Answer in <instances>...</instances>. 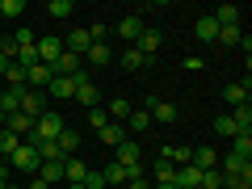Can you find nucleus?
<instances>
[{
    "mask_svg": "<svg viewBox=\"0 0 252 189\" xmlns=\"http://www.w3.org/2000/svg\"><path fill=\"white\" fill-rule=\"evenodd\" d=\"M46 13H51V17H67V13H72V0H51Z\"/></svg>",
    "mask_w": 252,
    "mask_h": 189,
    "instance_id": "obj_43",
    "label": "nucleus"
},
{
    "mask_svg": "<svg viewBox=\"0 0 252 189\" xmlns=\"http://www.w3.org/2000/svg\"><path fill=\"white\" fill-rule=\"evenodd\" d=\"M152 177H156V185H172V177H177V168H172V164H160V160H156Z\"/></svg>",
    "mask_w": 252,
    "mask_h": 189,
    "instance_id": "obj_35",
    "label": "nucleus"
},
{
    "mask_svg": "<svg viewBox=\"0 0 252 189\" xmlns=\"http://www.w3.org/2000/svg\"><path fill=\"white\" fill-rule=\"evenodd\" d=\"M193 34H198V42H219V21L210 17H198V26H193Z\"/></svg>",
    "mask_w": 252,
    "mask_h": 189,
    "instance_id": "obj_20",
    "label": "nucleus"
},
{
    "mask_svg": "<svg viewBox=\"0 0 252 189\" xmlns=\"http://www.w3.org/2000/svg\"><path fill=\"white\" fill-rule=\"evenodd\" d=\"M118 152V164H122V168H130V164H139V152H143V147L135 143V139H126L122 147H114Z\"/></svg>",
    "mask_w": 252,
    "mask_h": 189,
    "instance_id": "obj_22",
    "label": "nucleus"
},
{
    "mask_svg": "<svg viewBox=\"0 0 252 189\" xmlns=\"http://www.w3.org/2000/svg\"><path fill=\"white\" fill-rule=\"evenodd\" d=\"M55 147H59L63 160H67V156H76V147H80V135H76V130H63V135L55 139Z\"/></svg>",
    "mask_w": 252,
    "mask_h": 189,
    "instance_id": "obj_26",
    "label": "nucleus"
},
{
    "mask_svg": "<svg viewBox=\"0 0 252 189\" xmlns=\"http://www.w3.org/2000/svg\"><path fill=\"white\" fill-rule=\"evenodd\" d=\"M21 143H26V139H17V135H13V130H4V126H0V156H4V160H9V156L17 152Z\"/></svg>",
    "mask_w": 252,
    "mask_h": 189,
    "instance_id": "obj_29",
    "label": "nucleus"
},
{
    "mask_svg": "<svg viewBox=\"0 0 252 189\" xmlns=\"http://www.w3.org/2000/svg\"><path fill=\"white\" fill-rule=\"evenodd\" d=\"M67 189H84V181H80V185H67Z\"/></svg>",
    "mask_w": 252,
    "mask_h": 189,
    "instance_id": "obj_52",
    "label": "nucleus"
},
{
    "mask_svg": "<svg viewBox=\"0 0 252 189\" xmlns=\"http://www.w3.org/2000/svg\"><path fill=\"white\" fill-rule=\"evenodd\" d=\"M80 80H89V72H76V76H55L51 80V89H46V97H55V101H72L76 97V84Z\"/></svg>",
    "mask_w": 252,
    "mask_h": 189,
    "instance_id": "obj_2",
    "label": "nucleus"
},
{
    "mask_svg": "<svg viewBox=\"0 0 252 189\" xmlns=\"http://www.w3.org/2000/svg\"><path fill=\"white\" fill-rule=\"evenodd\" d=\"M160 46H164V34H160V30H143V34L135 38V51H143L147 59H152V55L160 51Z\"/></svg>",
    "mask_w": 252,
    "mask_h": 189,
    "instance_id": "obj_10",
    "label": "nucleus"
},
{
    "mask_svg": "<svg viewBox=\"0 0 252 189\" xmlns=\"http://www.w3.org/2000/svg\"><path fill=\"white\" fill-rule=\"evenodd\" d=\"M84 189H105V177H101V168H89V172H84Z\"/></svg>",
    "mask_w": 252,
    "mask_h": 189,
    "instance_id": "obj_42",
    "label": "nucleus"
},
{
    "mask_svg": "<svg viewBox=\"0 0 252 189\" xmlns=\"http://www.w3.org/2000/svg\"><path fill=\"white\" fill-rule=\"evenodd\" d=\"M51 72H55V76H76V72H84V67H80V55H72V51H63L59 59L51 63Z\"/></svg>",
    "mask_w": 252,
    "mask_h": 189,
    "instance_id": "obj_13",
    "label": "nucleus"
},
{
    "mask_svg": "<svg viewBox=\"0 0 252 189\" xmlns=\"http://www.w3.org/2000/svg\"><path fill=\"white\" fill-rule=\"evenodd\" d=\"M34 46H38V63H46V67H51V63L63 55V38H55V34H42Z\"/></svg>",
    "mask_w": 252,
    "mask_h": 189,
    "instance_id": "obj_4",
    "label": "nucleus"
},
{
    "mask_svg": "<svg viewBox=\"0 0 252 189\" xmlns=\"http://www.w3.org/2000/svg\"><path fill=\"white\" fill-rule=\"evenodd\" d=\"M55 189H63V185H55Z\"/></svg>",
    "mask_w": 252,
    "mask_h": 189,
    "instance_id": "obj_54",
    "label": "nucleus"
},
{
    "mask_svg": "<svg viewBox=\"0 0 252 189\" xmlns=\"http://www.w3.org/2000/svg\"><path fill=\"white\" fill-rule=\"evenodd\" d=\"M0 172H9V160H4V156H0Z\"/></svg>",
    "mask_w": 252,
    "mask_h": 189,
    "instance_id": "obj_50",
    "label": "nucleus"
},
{
    "mask_svg": "<svg viewBox=\"0 0 252 189\" xmlns=\"http://www.w3.org/2000/svg\"><path fill=\"white\" fill-rule=\"evenodd\" d=\"M231 122H235V130H240V135H252V105L231 109Z\"/></svg>",
    "mask_w": 252,
    "mask_h": 189,
    "instance_id": "obj_25",
    "label": "nucleus"
},
{
    "mask_svg": "<svg viewBox=\"0 0 252 189\" xmlns=\"http://www.w3.org/2000/svg\"><path fill=\"white\" fill-rule=\"evenodd\" d=\"M189 164L198 172H206V168H219V156H215V147H193L189 152Z\"/></svg>",
    "mask_w": 252,
    "mask_h": 189,
    "instance_id": "obj_17",
    "label": "nucleus"
},
{
    "mask_svg": "<svg viewBox=\"0 0 252 189\" xmlns=\"http://www.w3.org/2000/svg\"><path fill=\"white\" fill-rule=\"evenodd\" d=\"M0 189H9V172H0Z\"/></svg>",
    "mask_w": 252,
    "mask_h": 189,
    "instance_id": "obj_48",
    "label": "nucleus"
},
{
    "mask_svg": "<svg viewBox=\"0 0 252 189\" xmlns=\"http://www.w3.org/2000/svg\"><path fill=\"white\" fill-rule=\"evenodd\" d=\"M105 114H109V122H126V118H130V101L114 97V101L105 105Z\"/></svg>",
    "mask_w": 252,
    "mask_h": 189,
    "instance_id": "obj_27",
    "label": "nucleus"
},
{
    "mask_svg": "<svg viewBox=\"0 0 252 189\" xmlns=\"http://www.w3.org/2000/svg\"><path fill=\"white\" fill-rule=\"evenodd\" d=\"M4 67H9V59H4V55H0V76H4Z\"/></svg>",
    "mask_w": 252,
    "mask_h": 189,
    "instance_id": "obj_49",
    "label": "nucleus"
},
{
    "mask_svg": "<svg viewBox=\"0 0 252 189\" xmlns=\"http://www.w3.org/2000/svg\"><path fill=\"white\" fill-rule=\"evenodd\" d=\"M143 109L152 114V122H177V105H172V101H156V97H152Z\"/></svg>",
    "mask_w": 252,
    "mask_h": 189,
    "instance_id": "obj_8",
    "label": "nucleus"
},
{
    "mask_svg": "<svg viewBox=\"0 0 252 189\" xmlns=\"http://www.w3.org/2000/svg\"><path fill=\"white\" fill-rule=\"evenodd\" d=\"M21 93H26V89H0V109H4V118L21 114Z\"/></svg>",
    "mask_w": 252,
    "mask_h": 189,
    "instance_id": "obj_21",
    "label": "nucleus"
},
{
    "mask_svg": "<svg viewBox=\"0 0 252 189\" xmlns=\"http://www.w3.org/2000/svg\"><path fill=\"white\" fill-rule=\"evenodd\" d=\"M147 63H152V59H147L143 51H135V46H126V51H122V67H126V72H139V67H147Z\"/></svg>",
    "mask_w": 252,
    "mask_h": 189,
    "instance_id": "obj_23",
    "label": "nucleus"
},
{
    "mask_svg": "<svg viewBox=\"0 0 252 189\" xmlns=\"http://www.w3.org/2000/svg\"><path fill=\"white\" fill-rule=\"evenodd\" d=\"M105 34H109L105 26H89V38H93V42H105Z\"/></svg>",
    "mask_w": 252,
    "mask_h": 189,
    "instance_id": "obj_45",
    "label": "nucleus"
},
{
    "mask_svg": "<svg viewBox=\"0 0 252 189\" xmlns=\"http://www.w3.org/2000/svg\"><path fill=\"white\" fill-rule=\"evenodd\" d=\"M46 93H38V89H26V93H21V114H26V118H34V122H38V118H42L46 114Z\"/></svg>",
    "mask_w": 252,
    "mask_h": 189,
    "instance_id": "obj_6",
    "label": "nucleus"
},
{
    "mask_svg": "<svg viewBox=\"0 0 252 189\" xmlns=\"http://www.w3.org/2000/svg\"><path fill=\"white\" fill-rule=\"evenodd\" d=\"M252 160H240V156H227L223 160V177H235V172H248Z\"/></svg>",
    "mask_w": 252,
    "mask_h": 189,
    "instance_id": "obj_33",
    "label": "nucleus"
},
{
    "mask_svg": "<svg viewBox=\"0 0 252 189\" xmlns=\"http://www.w3.org/2000/svg\"><path fill=\"white\" fill-rule=\"evenodd\" d=\"M130 189H152V185H147V181H130Z\"/></svg>",
    "mask_w": 252,
    "mask_h": 189,
    "instance_id": "obj_46",
    "label": "nucleus"
},
{
    "mask_svg": "<svg viewBox=\"0 0 252 189\" xmlns=\"http://www.w3.org/2000/svg\"><path fill=\"white\" fill-rule=\"evenodd\" d=\"M189 152H193V147L164 143V147H160V164H172V168H181V164H189Z\"/></svg>",
    "mask_w": 252,
    "mask_h": 189,
    "instance_id": "obj_12",
    "label": "nucleus"
},
{
    "mask_svg": "<svg viewBox=\"0 0 252 189\" xmlns=\"http://www.w3.org/2000/svg\"><path fill=\"white\" fill-rule=\"evenodd\" d=\"M215 130H219L223 139H235V135H240V130H235V122H231V114H219V118H215Z\"/></svg>",
    "mask_w": 252,
    "mask_h": 189,
    "instance_id": "obj_36",
    "label": "nucleus"
},
{
    "mask_svg": "<svg viewBox=\"0 0 252 189\" xmlns=\"http://www.w3.org/2000/svg\"><path fill=\"white\" fill-rule=\"evenodd\" d=\"M240 38H244L240 26H219V42L223 46H240Z\"/></svg>",
    "mask_w": 252,
    "mask_h": 189,
    "instance_id": "obj_32",
    "label": "nucleus"
},
{
    "mask_svg": "<svg viewBox=\"0 0 252 189\" xmlns=\"http://www.w3.org/2000/svg\"><path fill=\"white\" fill-rule=\"evenodd\" d=\"M4 130H13L17 139H30V135H34V118H26V114H9V118H4Z\"/></svg>",
    "mask_w": 252,
    "mask_h": 189,
    "instance_id": "obj_16",
    "label": "nucleus"
},
{
    "mask_svg": "<svg viewBox=\"0 0 252 189\" xmlns=\"http://www.w3.org/2000/svg\"><path fill=\"white\" fill-rule=\"evenodd\" d=\"M51 80H55V72L46 67V63H34V67H26V89L46 93V89H51Z\"/></svg>",
    "mask_w": 252,
    "mask_h": 189,
    "instance_id": "obj_5",
    "label": "nucleus"
},
{
    "mask_svg": "<svg viewBox=\"0 0 252 189\" xmlns=\"http://www.w3.org/2000/svg\"><path fill=\"white\" fill-rule=\"evenodd\" d=\"M248 97H252V80H244V84H227V89H223V101H227L231 109L248 105Z\"/></svg>",
    "mask_w": 252,
    "mask_h": 189,
    "instance_id": "obj_7",
    "label": "nucleus"
},
{
    "mask_svg": "<svg viewBox=\"0 0 252 189\" xmlns=\"http://www.w3.org/2000/svg\"><path fill=\"white\" fill-rule=\"evenodd\" d=\"M172 185H177V189H202V172L193 168V164H181L177 177H172Z\"/></svg>",
    "mask_w": 252,
    "mask_h": 189,
    "instance_id": "obj_9",
    "label": "nucleus"
},
{
    "mask_svg": "<svg viewBox=\"0 0 252 189\" xmlns=\"http://www.w3.org/2000/svg\"><path fill=\"white\" fill-rule=\"evenodd\" d=\"M30 189H51V185H42V181H38V177H34V181H30Z\"/></svg>",
    "mask_w": 252,
    "mask_h": 189,
    "instance_id": "obj_47",
    "label": "nucleus"
},
{
    "mask_svg": "<svg viewBox=\"0 0 252 189\" xmlns=\"http://www.w3.org/2000/svg\"><path fill=\"white\" fill-rule=\"evenodd\" d=\"M231 156H240V160H252V135H235V139H231Z\"/></svg>",
    "mask_w": 252,
    "mask_h": 189,
    "instance_id": "obj_31",
    "label": "nucleus"
},
{
    "mask_svg": "<svg viewBox=\"0 0 252 189\" xmlns=\"http://www.w3.org/2000/svg\"><path fill=\"white\" fill-rule=\"evenodd\" d=\"M63 130H67V126H63V118H59V114H42V118L34 122V135H30L26 143H55Z\"/></svg>",
    "mask_w": 252,
    "mask_h": 189,
    "instance_id": "obj_1",
    "label": "nucleus"
},
{
    "mask_svg": "<svg viewBox=\"0 0 252 189\" xmlns=\"http://www.w3.org/2000/svg\"><path fill=\"white\" fill-rule=\"evenodd\" d=\"M38 164H42V160H38V147H34V143H21L17 152L9 156V168H17V172H30V177L38 172Z\"/></svg>",
    "mask_w": 252,
    "mask_h": 189,
    "instance_id": "obj_3",
    "label": "nucleus"
},
{
    "mask_svg": "<svg viewBox=\"0 0 252 189\" xmlns=\"http://www.w3.org/2000/svg\"><path fill=\"white\" fill-rule=\"evenodd\" d=\"M9 42H13V51H26V46H34V42H38V38H34V30H26V26H21V30H17V34H13V38H9Z\"/></svg>",
    "mask_w": 252,
    "mask_h": 189,
    "instance_id": "obj_34",
    "label": "nucleus"
},
{
    "mask_svg": "<svg viewBox=\"0 0 252 189\" xmlns=\"http://www.w3.org/2000/svg\"><path fill=\"white\" fill-rule=\"evenodd\" d=\"M84 172H89V164H84L80 156H67V160H63V181H67V185H80Z\"/></svg>",
    "mask_w": 252,
    "mask_h": 189,
    "instance_id": "obj_15",
    "label": "nucleus"
},
{
    "mask_svg": "<svg viewBox=\"0 0 252 189\" xmlns=\"http://www.w3.org/2000/svg\"><path fill=\"white\" fill-rule=\"evenodd\" d=\"M227 189H252V168L248 172H235V177H223Z\"/></svg>",
    "mask_w": 252,
    "mask_h": 189,
    "instance_id": "obj_38",
    "label": "nucleus"
},
{
    "mask_svg": "<svg viewBox=\"0 0 252 189\" xmlns=\"http://www.w3.org/2000/svg\"><path fill=\"white\" fill-rule=\"evenodd\" d=\"M97 135H101V143H105V147H122L126 139H130V135H126V126H122V122H109V126H101Z\"/></svg>",
    "mask_w": 252,
    "mask_h": 189,
    "instance_id": "obj_18",
    "label": "nucleus"
},
{
    "mask_svg": "<svg viewBox=\"0 0 252 189\" xmlns=\"http://www.w3.org/2000/svg\"><path fill=\"white\" fill-rule=\"evenodd\" d=\"M72 101H80L84 109H97V105H101V93H97V84H93V80H80V84H76V97H72Z\"/></svg>",
    "mask_w": 252,
    "mask_h": 189,
    "instance_id": "obj_11",
    "label": "nucleus"
},
{
    "mask_svg": "<svg viewBox=\"0 0 252 189\" xmlns=\"http://www.w3.org/2000/svg\"><path fill=\"white\" fill-rule=\"evenodd\" d=\"M210 17H215L219 26H240V17H244V13L235 9V4H219V9L210 13Z\"/></svg>",
    "mask_w": 252,
    "mask_h": 189,
    "instance_id": "obj_24",
    "label": "nucleus"
},
{
    "mask_svg": "<svg viewBox=\"0 0 252 189\" xmlns=\"http://www.w3.org/2000/svg\"><path fill=\"white\" fill-rule=\"evenodd\" d=\"M84 55H89V63H93V67H109V46H105V42H93Z\"/></svg>",
    "mask_w": 252,
    "mask_h": 189,
    "instance_id": "obj_28",
    "label": "nucleus"
},
{
    "mask_svg": "<svg viewBox=\"0 0 252 189\" xmlns=\"http://www.w3.org/2000/svg\"><path fill=\"white\" fill-rule=\"evenodd\" d=\"M152 189H177V185H152Z\"/></svg>",
    "mask_w": 252,
    "mask_h": 189,
    "instance_id": "obj_51",
    "label": "nucleus"
},
{
    "mask_svg": "<svg viewBox=\"0 0 252 189\" xmlns=\"http://www.w3.org/2000/svg\"><path fill=\"white\" fill-rule=\"evenodd\" d=\"M0 126H4V109H0Z\"/></svg>",
    "mask_w": 252,
    "mask_h": 189,
    "instance_id": "obj_53",
    "label": "nucleus"
},
{
    "mask_svg": "<svg viewBox=\"0 0 252 189\" xmlns=\"http://www.w3.org/2000/svg\"><path fill=\"white\" fill-rule=\"evenodd\" d=\"M139 34H143V17H139V13H126V17L118 21V38H126V42H135Z\"/></svg>",
    "mask_w": 252,
    "mask_h": 189,
    "instance_id": "obj_14",
    "label": "nucleus"
},
{
    "mask_svg": "<svg viewBox=\"0 0 252 189\" xmlns=\"http://www.w3.org/2000/svg\"><path fill=\"white\" fill-rule=\"evenodd\" d=\"M202 67H206L202 55H185V72H202Z\"/></svg>",
    "mask_w": 252,
    "mask_h": 189,
    "instance_id": "obj_44",
    "label": "nucleus"
},
{
    "mask_svg": "<svg viewBox=\"0 0 252 189\" xmlns=\"http://www.w3.org/2000/svg\"><path fill=\"white\" fill-rule=\"evenodd\" d=\"M101 177H105V185H122V181H126V168H122V164H109V168H101Z\"/></svg>",
    "mask_w": 252,
    "mask_h": 189,
    "instance_id": "obj_37",
    "label": "nucleus"
},
{
    "mask_svg": "<svg viewBox=\"0 0 252 189\" xmlns=\"http://www.w3.org/2000/svg\"><path fill=\"white\" fill-rule=\"evenodd\" d=\"M0 13L4 17H21L26 13V0H0Z\"/></svg>",
    "mask_w": 252,
    "mask_h": 189,
    "instance_id": "obj_40",
    "label": "nucleus"
},
{
    "mask_svg": "<svg viewBox=\"0 0 252 189\" xmlns=\"http://www.w3.org/2000/svg\"><path fill=\"white\" fill-rule=\"evenodd\" d=\"M89 126H93V130H101V126H109V114H105V105L89 109Z\"/></svg>",
    "mask_w": 252,
    "mask_h": 189,
    "instance_id": "obj_41",
    "label": "nucleus"
},
{
    "mask_svg": "<svg viewBox=\"0 0 252 189\" xmlns=\"http://www.w3.org/2000/svg\"><path fill=\"white\" fill-rule=\"evenodd\" d=\"M93 46V38H89V30H72V34L63 38V51H72V55H84Z\"/></svg>",
    "mask_w": 252,
    "mask_h": 189,
    "instance_id": "obj_19",
    "label": "nucleus"
},
{
    "mask_svg": "<svg viewBox=\"0 0 252 189\" xmlns=\"http://www.w3.org/2000/svg\"><path fill=\"white\" fill-rule=\"evenodd\" d=\"M147 126H152V114H147V109H130V118H126V135H130V130H147Z\"/></svg>",
    "mask_w": 252,
    "mask_h": 189,
    "instance_id": "obj_30",
    "label": "nucleus"
},
{
    "mask_svg": "<svg viewBox=\"0 0 252 189\" xmlns=\"http://www.w3.org/2000/svg\"><path fill=\"white\" fill-rule=\"evenodd\" d=\"M202 189H223V172H219V168H206V172H202Z\"/></svg>",
    "mask_w": 252,
    "mask_h": 189,
    "instance_id": "obj_39",
    "label": "nucleus"
}]
</instances>
